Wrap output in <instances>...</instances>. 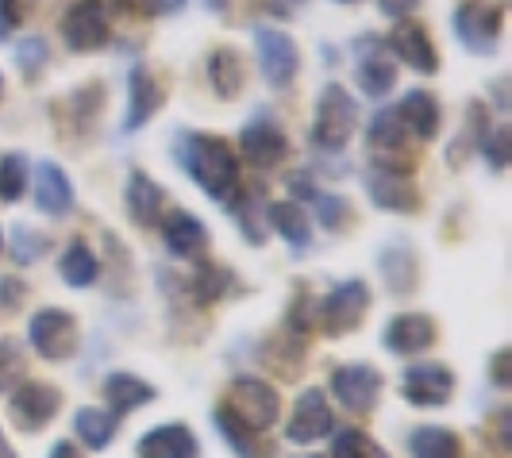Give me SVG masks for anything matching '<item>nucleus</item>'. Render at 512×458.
<instances>
[{
	"label": "nucleus",
	"mask_w": 512,
	"mask_h": 458,
	"mask_svg": "<svg viewBox=\"0 0 512 458\" xmlns=\"http://www.w3.org/2000/svg\"><path fill=\"white\" fill-rule=\"evenodd\" d=\"M255 47L258 62H262V74L274 89H285L293 77H297V43L278 31V27H255Z\"/></svg>",
	"instance_id": "6e6552de"
},
{
	"label": "nucleus",
	"mask_w": 512,
	"mask_h": 458,
	"mask_svg": "<svg viewBox=\"0 0 512 458\" xmlns=\"http://www.w3.org/2000/svg\"><path fill=\"white\" fill-rule=\"evenodd\" d=\"M393 81H397L393 58H389V51L374 47V51H370L359 62V85H362V93H366V97H385V93L393 89Z\"/></svg>",
	"instance_id": "393cba45"
},
{
	"label": "nucleus",
	"mask_w": 512,
	"mask_h": 458,
	"mask_svg": "<svg viewBox=\"0 0 512 458\" xmlns=\"http://www.w3.org/2000/svg\"><path fill=\"white\" fill-rule=\"evenodd\" d=\"M139 458H197V439L185 424H162L139 439Z\"/></svg>",
	"instance_id": "6ab92c4d"
},
{
	"label": "nucleus",
	"mask_w": 512,
	"mask_h": 458,
	"mask_svg": "<svg viewBox=\"0 0 512 458\" xmlns=\"http://www.w3.org/2000/svg\"><path fill=\"white\" fill-rule=\"evenodd\" d=\"M332 458H385V455L374 447V439H370V435H362L359 428H347V432L335 435Z\"/></svg>",
	"instance_id": "72a5a7b5"
},
{
	"label": "nucleus",
	"mask_w": 512,
	"mask_h": 458,
	"mask_svg": "<svg viewBox=\"0 0 512 458\" xmlns=\"http://www.w3.org/2000/svg\"><path fill=\"white\" fill-rule=\"evenodd\" d=\"M389 51L397 54L405 66H412L416 74H436V66H439L436 47H432L428 31H424L420 24H412V20H401V24L393 27V35H389Z\"/></svg>",
	"instance_id": "2eb2a0df"
},
{
	"label": "nucleus",
	"mask_w": 512,
	"mask_h": 458,
	"mask_svg": "<svg viewBox=\"0 0 512 458\" xmlns=\"http://www.w3.org/2000/svg\"><path fill=\"white\" fill-rule=\"evenodd\" d=\"M27 339L43 358H70L81 343V331L66 308H39L27 324Z\"/></svg>",
	"instance_id": "20e7f679"
},
{
	"label": "nucleus",
	"mask_w": 512,
	"mask_h": 458,
	"mask_svg": "<svg viewBox=\"0 0 512 458\" xmlns=\"http://www.w3.org/2000/svg\"><path fill=\"white\" fill-rule=\"evenodd\" d=\"M27 189V158L24 154H4L0 158V201H20Z\"/></svg>",
	"instance_id": "2f4dec72"
},
{
	"label": "nucleus",
	"mask_w": 512,
	"mask_h": 458,
	"mask_svg": "<svg viewBox=\"0 0 512 458\" xmlns=\"http://www.w3.org/2000/svg\"><path fill=\"white\" fill-rule=\"evenodd\" d=\"M355 128H359V104H355V97L339 81L324 85L320 108H316V124H312V143L320 151L335 154L355 139Z\"/></svg>",
	"instance_id": "f03ea898"
},
{
	"label": "nucleus",
	"mask_w": 512,
	"mask_h": 458,
	"mask_svg": "<svg viewBox=\"0 0 512 458\" xmlns=\"http://www.w3.org/2000/svg\"><path fill=\"white\" fill-rule=\"evenodd\" d=\"M397 116H401V124H405V131H409L412 139H436L439 104L432 93H424V89L405 93V101L397 104Z\"/></svg>",
	"instance_id": "4be33fe9"
},
{
	"label": "nucleus",
	"mask_w": 512,
	"mask_h": 458,
	"mask_svg": "<svg viewBox=\"0 0 512 458\" xmlns=\"http://www.w3.org/2000/svg\"><path fill=\"white\" fill-rule=\"evenodd\" d=\"M16 62H20V70H39L43 62H47V43L43 39H27V43H20V51H16Z\"/></svg>",
	"instance_id": "ea45409f"
},
{
	"label": "nucleus",
	"mask_w": 512,
	"mask_h": 458,
	"mask_svg": "<svg viewBox=\"0 0 512 458\" xmlns=\"http://www.w3.org/2000/svg\"><path fill=\"white\" fill-rule=\"evenodd\" d=\"M58 270H62V278H66V285H74V289H85V285H93L97 281V274H101V262H97V255L77 239V243H70L66 247V255H62V262H58Z\"/></svg>",
	"instance_id": "bb28decb"
},
{
	"label": "nucleus",
	"mask_w": 512,
	"mask_h": 458,
	"mask_svg": "<svg viewBox=\"0 0 512 458\" xmlns=\"http://www.w3.org/2000/svg\"><path fill=\"white\" fill-rule=\"evenodd\" d=\"M20 301H24V285L16 278H0V305L16 308Z\"/></svg>",
	"instance_id": "79ce46f5"
},
{
	"label": "nucleus",
	"mask_w": 512,
	"mask_h": 458,
	"mask_svg": "<svg viewBox=\"0 0 512 458\" xmlns=\"http://www.w3.org/2000/svg\"><path fill=\"white\" fill-rule=\"evenodd\" d=\"M0 458H16V455H12V447L4 443V435H0Z\"/></svg>",
	"instance_id": "09e8293b"
},
{
	"label": "nucleus",
	"mask_w": 512,
	"mask_h": 458,
	"mask_svg": "<svg viewBox=\"0 0 512 458\" xmlns=\"http://www.w3.org/2000/svg\"><path fill=\"white\" fill-rule=\"evenodd\" d=\"M0 89H4V81H0Z\"/></svg>",
	"instance_id": "8fccbe9b"
},
{
	"label": "nucleus",
	"mask_w": 512,
	"mask_h": 458,
	"mask_svg": "<svg viewBox=\"0 0 512 458\" xmlns=\"http://www.w3.org/2000/svg\"><path fill=\"white\" fill-rule=\"evenodd\" d=\"M216 428L224 432V439H228L231 451H235L239 458H266V455H270L266 447H258V432L243 428V424H239V420H235L224 405L216 408Z\"/></svg>",
	"instance_id": "7c9ffc66"
},
{
	"label": "nucleus",
	"mask_w": 512,
	"mask_h": 458,
	"mask_svg": "<svg viewBox=\"0 0 512 458\" xmlns=\"http://www.w3.org/2000/svg\"><path fill=\"white\" fill-rule=\"evenodd\" d=\"M74 428L89 451H104L112 443V435H116V416L104 412V408H81L74 416Z\"/></svg>",
	"instance_id": "a878e982"
},
{
	"label": "nucleus",
	"mask_w": 512,
	"mask_h": 458,
	"mask_svg": "<svg viewBox=\"0 0 512 458\" xmlns=\"http://www.w3.org/2000/svg\"><path fill=\"white\" fill-rule=\"evenodd\" d=\"M366 189L378 208H389V212H412L416 208V189L405 170H393V166H370L366 174Z\"/></svg>",
	"instance_id": "dca6fc26"
},
{
	"label": "nucleus",
	"mask_w": 512,
	"mask_h": 458,
	"mask_svg": "<svg viewBox=\"0 0 512 458\" xmlns=\"http://www.w3.org/2000/svg\"><path fill=\"white\" fill-rule=\"evenodd\" d=\"M62 405V393L43 382H24L16 385V393L8 397V412H12V424L20 432H39L54 420V412Z\"/></svg>",
	"instance_id": "39448f33"
},
{
	"label": "nucleus",
	"mask_w": 512,
	"mask_h": 458,
	"mask_svg": "<svg viewBox=\"0 0 512 458\" xmlns=\"http://www.w3.org/2000/svg\"><path fill=\"white\" fill-rule=\"evenodd\" d=\"M43 247H47V239H43V235H35V228H16V235H12L16 262H35V258L43 255Z\"/></svg>",
	"instance_id": "58836bf2"
},
{
	"label": "nucleus",
	"mask_w": 512,
	"mask_h": 458,
	"mask_svg": "<svg viewBox=\"0 0 512 458\" xmlns=\"http://www.w3.org/2000/svg\"><path fill=\"white\" fill-rule=\"evenodd\" d=\"M154 397V389L143 378H135V374H108L104 378V401H108V412L112 416H124L131 408L147 405Z\"/></svg>",
	"instance_id": "b1692460"
},
{
	"label": "nucleus",
	"mask_w": 512,
	"mask_h": 458,
	"mask_svg": "<svg viewBox=\"0 0 512 458\" xmlns=\"http://www.w3.org/2000/svg\"><path fill=\"white\" fill-rule=\"evenodd\" d=\"M266 220L274 224V231L282 235L289 247H308V220H305V212L297 208V204H289V201H278V204H270L266 208Z\"/></svg>",
	"instance_id": "cd10ccee"
},
{
	"label": "nucleus",
	"mask_w": 512,
	"mask_h": 458,
	"mask_svg": "<svg viewBox=\"0 0 512 458\" xmlns=\"http://www.w3.org/2000/svg\"><path fill=\"white\" fill-rule=\"evenodd\" d=\"M116 12H124V16H135V12H143V4H151V0H108Z\"/></svg>",
	"instance_id": "49530a36"
},
{
	"label": "nucleus",
	"mask_w": 512,
	"mask_h": 458,
	"mask_svg": "<svg viewBox=\"0 0 512 458\" xmlns=\"http://www.w3.org/2000/svg\"><path fill=\"white\" fill-rule=\"evenodd\" d=\"M509 351H497V358H493V385L497 389H505L509 385Z\"/></svg>",
	"instance_id": "c03bdc74"
},
{
	"label": "nucleus",
	"mask_w": 512,
	"mask_h": 458,
	"mask_svg": "<svg viewBox=\"0 0 512 458\" xmlns=\"http://www.w3.org/2000/svg\"><path fill=\"white\" fill-rule=\"evenodd\" d=\"M35 204L47 216H66L74 208V185L58 162H39L35 170Z\"/></svg>",
	"instance_id": "f3484780"
},
{
	"label": "nucleus",
	"mask_w": 512,
	"mask_h": 458,
	"mask_svg": "<svg viewBox=\"0 0 512 458\" xmlns=\"http://www.w3.org/2000/svg\"><path fill=\"white\" fill-rule=\"evenodd\" d=\"M51 458H77V451H74V443H66V439H58L51 447Z\"/></svg>",
	"instance_id": "de8ad7c7"
},
{
	"label": "nucleus",
	"mask_w": 512,
	"mask_h": 458,
	"mask_svg": "<svg viewBox=\"0 0 512 458\" xmlns=\"http://www.w3.org/2000/svg\"><path fill=\"white\" fill-rule=\"evenodd\" d=\"M151 8L158 16H178L181 8H185V0H151Z\"/></svg>",
	"instance_id": "a18cd8bd"
},
{
	"label": "nucleus",
	"mask_w": 512,
	"mask_h": 458,
	"mask_svg": "<svg viewBox=\"0 0 512 458\" xmlns=\"http://www.w3.org/2000/svg\"><path fill=\"white\" fill-rule=\"evenodd\" d=\"M370 151H374V166H393L409 174V131L401 124L397 108H382L370 124Z\"/></svg>",
	"instance_id": "1a4fd4ad"
},
{
	"label": "nucleus",
	"mask_w": 512,
	"mask_h": 458,
	"mask_svg": "<svg viewBox=\"0 0 512 458\" xmlns=\"http://www.w3.org/2000/svg\"><path fill=\"white\" fill-rule=\"evenodd\" d=\"M266 208H270V204L262 201L258 193H251L247 201L235 204V216H239V224H243L251 243H262V239H266Z\"/></svg>",
	"instance_id": "473e14b6"
},
{
	"label": "nucleus",
	"mask_w": 512,
	"mask_h": 458,
	"mask_svg": "<svg viewBox=\"0 0 512 458\" xmlns=\"http://www.w3.org/2000/svg\"><path fill=\"white\" fill-rule=\"evenodd\" d=\"M208 77H212V89L220 97H235L243 89V62H239V54L220 47V51L208 58Z\"/></svg>",
	"instance_id": "c85d7f7f"
},
{
	"label": "nucleus",
	"mask_w": 512,
	"mask_h": 458,
	"mask_svg": "<svg viewBox=\"0 0 512 458\" xmlns=\"http://www.w3.org/2000/svg\"><path fill=\"white\" fill-rule=\"evenodd\" d=\"M128 85H131V108H128L124 128L135 131V128H143L154 112L162 108V85H158V81L151 77V70H143V66L131 70Z\"/></svg>",
	"instance_id": "5701e85b"
},
{
	"label": "nucleus",
	"mask_w": 512,
	"mask_h": 458,
	"mask_svg": "<svg viewBox=\"0 0 512 458\" xmlns=\"http://www.w3.org/2000/svg\"><path fill=\"white\" fill-rule=\"evenodd\" d=\"M20 0H0V35H8L12 27L20 24Z\"/></svg>",
	"instance_id": "a19ab883"
},
{
	"label": "nucleus",
	"mask_w": 512,
	"mask_h": 458,
	"mask_svg": "<svg viewBox=\"0 0 512 458\" xmlns=\"http://www.w3.org/2000/svg\"><path fill=\"white\" fill-rule=\"evenodd\" d=\"M316 201V220L324 224L328 231H335L343 220H347V201L343 197H328V193H316L312 197Z\"/></svg>",
	"instance_id": "e433bc0d"
},
{
	"label": "nucleus",
	"mask_w": 512,
	"mask_h": 458,
	"mask_svg": "<svg viewBox=\"0 0 512 458\" xmlns=\"http://www.w3.org/2000/svg\"><path fill=\"white\" fill-rule=\"evenodd\" d=\"M128 212L135 224L143 228H158L166 216V193L158 189V181L147 174H131L128 181Z\"/></svg>",
	"instance_id": "412c9836"
},
{
	"label": "nucleus",
	"mask_w": 512,
	"mask_h": 458,
	"mask_svg": "<svg viewBox=\"0 0 512 458\" xmlns=\"http://www.w3.org/2000/svg\"><path fill=\"white\" fill-rule=\"evenodd\" d=\"M62 35L74 51H97L108 43V8L101 0H77L62 20Z\"/></svg>",
	"instance_id": "9d476101"
},
{
	"label": "nucleus",
	"mask_w": 512,
	"mask_h": 458,
	"mask_svg": "<svg viewBox=\"0 0 512 458\" xmlns=\"http://www.w3.org/2000/svg\"><path fill=\"white\" fill-rule=\"evenodd\" d=\"M20 374H24L20 347H16L12 339H0V393L16 389V385H20Z\"/></svg>",
	"instance_id": "c9c22d12"
},
{
	"label": "nucleus",
	"mask_w": 512,
	"mask_h": 458,
	"mask_svg": "<svg viewBox=\"0 0 512 458\" xmlns=\"http://www.w3.org/2000/svg\"><path fill=\"white\" fill-rule=\"evenodd\" d=\"M181 162L189 170V178L205 189L216 201H231L235 185H239V162L224 139L216 135H185L181 143Z\"/></svg>",
	"instance_id": "f257e3e1"
},
{
	"label": "nucleus",
	"mask_w": 512,
	"mask_h": 458,
	"mask_svg": "<svg viewBox=\"0 0 512 458\" xmlns=\"http://www.w3.org/2000/svg\"><path fill=\"white\" fill-rule=\"evenodd\" d=\"M409 447L412 458H459V435L447 428H416Z\"/></svg>",
	"instance_id": "c756f323"
},
{
	"label": "nucleus",
	"mask_w": 512,
	"mask_h": 458,
	"mask_svg": "<svg viewBox=\"0 0 512 458\" xmlns=\"http://www.w3.org/2000/svg\"><path fill=\"white\" fill-rule=\"evenodd\" d=\"M239 147H243V154L255 162V166H278L285 158V151H289V143H285V135L278 124H270V120H255V124H247L243 128V135H239Z\"/></svg>",
	"instance_id": "a211bd4d"
},
{
	"label": "nucleus",
	"mask_w": 512,
	"mask_h": 458,
	"mask_svg": "<svg viewBox=\"0 0 512 458\" xmlns=\"http://www.w3.org/2000/svg\"><path fill=\"white\" fill-rule=\"evenodd\" d=\"M378 4H382L385 16H393V20H409L420 0H378Z\"/></svg>",
	"instance_id": "37998d69"
},
{
	"label": "nucleus",
	"mask_w": 512,
	"mask_h": 458,
	"mask_svg": "<svg viewBox=\"0 0 512 458\" xmlns=\"http://www.w3.org/2000/svg\"><path fill=\"white\" fill-rule=\"evenodd\" d=\"M382 343L393 355H420L436 343V324L420 312H405V316H393L382 331Z\"/></svg>",
	"instance_id": "4468645a"
},
{
	"label": "nucleus",
	"mask_w": 512,
	"mask_h": 458,
	"mask_svg": "<svg viewBox=\"0 0 512 458\" xmlns=\"http://www.w3.org/2000/svg\"><path fill=\"white\" fill-rule=\"evenodd\" d=\"M328 432H332V408H328L324 389H305V393L297 397V408H293V416H289L285 435H289L293 443H316V439H324Z\"/></svg>",
	"instance_id": "ddd939ff"
},
{
	"label": "nucleus",
	"mask_w": 512,
	"mask_h": 458,
	"mask_svg": "<svg viewBox=\"0 0 512 458\" xmlns=\"http://www.w3.org/2000/svg\"><path fill=\"white\" fill-rule=\"evenodd\" d=\"M366 308H370L366 281L362 278L339 281L332 293L324 297V305H320V324H324V331H332V335H343V331H351L359 324Z\"/></svg>",
	"instance_id": "423d86ee"
},
{
	"label": "nucleus",
	"mask_w": 512,
	"mask_h": 458,
	"mask_svg": "<svg viewBox=\"0 0 512 458\" xmlns=\"http://www.w3.org/2000/svg\"><path fill=\"white\" fill-rule=\"evenodd\" d=\"M251 432H270L278 412H282V397L274 385H266L262 378H235L228 389V405H224Z\"/></svg>",
	"instance_id": "7ed1b4c3"
},
{
	"label": "nucleus",
	"mask_w": 512,
	"mask_h": 458,
	"mask_svg": "<svg viewBox=\"0 0 512 458\" xmlns=\"http://www.w3.org/2000/svg\"><path fill=\"white\" fill-rule=\"evenodd\" d=\"M509 143H512V131L509 128H497L493 135H489V139H482V143H478L493 170H505V162H509Z\"/></svg>",
	"instance_id": "4c0bfd02"
},
{
	"label": "nucleus",
	"mask_w": 512,
	"mask_h": 458,
	"mask_svg": "<svg viewBox=\"0 0 512 458\" xmlns=\"http://www.w3.org/2000/svg\"><path fill=\"white\" fill-rule=\"evenodd\" d=\"M405 397H409L412 405L420 408H439L451 401V393H455V374L447 370V366H439V362H416L405 370Z\"/></svg>",
	"instance_id": "9b49d317"
},
{
	"label": "nucleus",
	"mask_w": 512,
	"mask_h": 458,
	"mask_svg": "<svg viewBox=\"0 0 512 458\" xmlns=\"http://www.w3.org/2000/svg\"><path fill=\"white\" fill-rule=\"evenodd\" d=\"M197 301H220L224 293L231 289V274L228 270H220V266H201V274H197Z\"/></svg>",
	"instance_id": "f704fd0d"
},
{
	"label": "nucleus",
	"mask_w": 512,
	"mask_h": 458,
	"mask_svg": "<svg viewBox=\"0 0 512 458\" xmlns=\"http://www.w3.org/2000/svg\"><path fill=\"white\" fill-rule=\"evenodd\" d=\"M347 4H351V0H347Z\"/></svg>",
	"instance_id": "3c124183"
},
{
	"label": "nucleus",
	"mask_w": 512,
	"mask_h": 458,
	"mask_svg": "<svg viewBox=\"0 0 512 458\" xmlns=\"http://www.w3.org/2000/svg\"><path fill=\"white\" fill-rule=\"evenodd\" d=\"M455 31H459L466 51L489 54L497 47V35H501V12L470 0V4H462L459 12H455Z\"/></svg>",
	"instance_id": "f8f14e48"
},
{
	"label": "nucleus",
	"mask_w": 512,
	"mask_h": 458,
	"mask_svg": "<svg viewBox=\"0 0 512 458\" xmlns=\"http://www.w3.org/2000/svg\"><path fill=\"white\" fill-rule=\"evenodd\" d=\"M332 393L347 412H370L382 397V374L374 366H366V362L339 366L332 374Z\"/></svg>",
	"instance_id": "0eeeda50"
},
{
	"label": "nucleus",
	"mask_w": 512,
	"mask_h": 458,
	"mask_svg": "<svg viewBox=\"0 0 512 458\" xmlns=\"http://www.w3.org/2000/svg\"><path fill=\"white\" fill-rule=\"evenodd\" d=\"M162 239H166L170 255L193 258L208 243V231H205V224L193 216V212H181V208H178V212L162 216Z\"/></svg>",
	"instance_id": "aec40b11"
}]
</instances>
